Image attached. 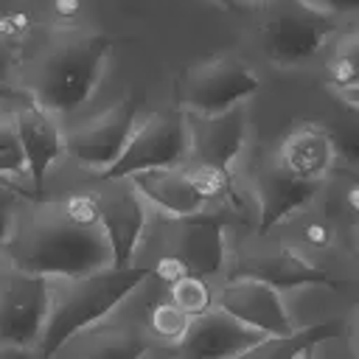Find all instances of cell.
<instances>
[{
  "label": "cell",
  "instance_id": "obj_1",
  "mask_svg": "<svg viewBox=\"0 0 359 359\" xmlns=\"http://www.w3.org/2000/svg\"><path fill=\"white\" fill-rule=\"evenodd\" d=\"M0 261L39 278H79L115 266L101 227V191L22 196Z\"/></svg>",
  "mask_w": 359,
  "mask_h": 359
},
{
  "label": "cell",
  "instance_id": "obj_2",
  "mask_svg": "<svg viewBox=\"0 0 359 359\" xmlns=\"http://www.w3.org/2000/svg\"><path fill=\"white\" fill-rule=\"evenodd\" d=\"M109 48V36L98 31H56L50 42L25 62L17 93L28 95L56 121H65L95 95Z\"/></svg>",
  "mask_w": 359,
  "mask_h": 359
},
{
  "label": "cell",
  "instance_id": "obj_3",
  "mask_svg": "<svg viewBox=\"0 0 359 359\" xmlns=\"http://www.w3.org/2000/svg\"><path fill=\"white\" fill-rule=\"evenodd\" d=\"M151 275L149 266H109L101 272L79 275V278H48V323L36 356H48L56 351L67 337L79 334L81 328L93 325L115 306H121L146 278Z\"/></svg>",
  "mask_w": 359,
  "mask_h": 359
},
{
  "label": "cell",
  "instance_id": "obj_4",
  "mask_svg": "<svg viewBox=\"0 0 359 359\" xmlns=\"http://www.w3.org/2000/svg\"><path fill=\"white\" fill-rule=\"evenodd\" d=\"M258 14L261 53L278 70H292L311 62L342 28V20L320 14L297 0H280Z\"/></svg>",
  "mask_w": 359,
  "mask_h": 359
},
{
  "label": "cell",
  "instance_id": "obj_5",
  "mask_svg": "<svg viewBox=\"0 0 359 359\" xmlns=\"http://www.w3.org/2000/svg\"><path fill=\"white\" fill-rule=\"evenodd\" d=\"M188 163V123L185 109L171 107L137 121L135 132L129 135L118 160L101 171L98 182H118L132 180L146 171L157 168H177Z\"/></svg>",
  "mask_w": 359,
  "mask_h": 359
},
{
  "label": "cell",
  "instance_id": "obj_6",
  "mask_svg": "<svg viewBox=\"0 0 359 359\" xmlns=\"http://www.w3.org/2000/svg\"><path fill=\"white\" fill-rule=\"evenodd\" d=\"M261 90L255 67L233 53H219L194 62L177 90V107L194 115H216L247 104Z\"/></svg>",
  "mask_w": 359,
  "mask_h": 359
},
{
  "label": "cell",
  "instance_id": "obj_7",
  "mask_svg": "<svg viewBox=\"0 0 359 359\" xmlns=\"http://www.w3.org/2000/svg\"><path fill=\"white\" fill-rule=\"evenodd\" d=\"M224 278H252L275 286L278 292L300 289V286H337V278L294 250L289 241L252 233L236 255H227Z\"/></svg>",
  "mask_w": 359,
  "mask_h": 359
},
{
  "label": "cell",
  "instance_id": "obj_8",
  "mask_svg": "<svg viewBox=\"0 0 359 359\" xmlns=\"http://www.w3.org/2000/svg\"><path fill=\"white\" fill-rule=\"evenodd\" d=\"M48 278L0 261V342L36 351L48 323Z\"/></svg>",
  "mask_w": 359,
  "mask_h": 359
},
{
  "label": "cell",
  "instance_id": "obj_9",
  "mask_svg": "<svg viewBox=\"0 0 359 359\" xmlns=\"http://www.w3.org/2000/svg\"><path fill=\"white\" fill-rule=\"evenodd\" d=\"M135 126H137V98L123 95L104 112L65 132V157H70L79 168L98 177L118 160Z\"/></svg>",
  "mask_w": 359,
  "mask_h": 359
},
{
  "label": "cell",
  "instance_id": "obj_10",
  "mask_svg": "<svg viewBox=\"0 0 359 359\" xmlns=\"http://www.w3.org/2000/svg\"><path fill=\"white\" fill-rule=\"evenodd\" d=\"M165 227V247L160 252L174 255L188 275H199L213 280L227 266V230L216 210L194 213V216H163Z\"/></svg>",
  "mask_w": 359,
  "mask_h": 359
},
{
  "label": "cell",
  "instance_id": "obj_11",
  "mask_svg": "<svg viewBox=\"0 0 359 359\" xmlns=\"http://www.w3.org/2000/svg\"><path fill=\"white\" fill-rule=\"evenodd\" d=\"M8 109L25 151L31 196H42L48 191V180L56 163L65 157V126L22 93H14V101L8 104Z\"/></svg>",
  "mask_w": 359,
  "mask_h": 359
},
{
  "label": "cell",
  "instance_id": "obj_12",
  "mask_svg": "<svg viewBox=\"0 0 359 359\" xmlns=\"http://www.w3.org/2000/svg\"><path fill=\"white\" fill-rule=\"evenodd\" d=\"M185 123H188V163L233 171V165L247 149V135H250L247 104H238L216 115L185 112Z\"/></svg>",
  "mask_w": 359,
  "mask_h": 359
},
{
  "label": "cell",
  "instance_id": "obj_13",
  "mask_svg": "<svg viewBox=\"0 0 359 359\" xmlns=\"http://www.w3.org/2000/svg\"><path fill=\"white\" fill-rule=\"evenodd\" d=\"M101 227L112 250L115 266L137 264V252L149 227V205L132 180L101 182Z\"/></svg>",
  "mask_w": 359,
  "mask_h": 359
},
{
  "label": "cell",
  "instance_id": "obj_14",
  "mask_svg": "<svg viewBox=\"0 0 359 359\" xmlns=\"http://www.w3.org/2000/svg\"><path fill=\"white\" fill-rule=\"evenodd\" d=\"M216 309L227 311L264 337L289 334L297 328L283 303V294L275 286L252 278H224L216 286Z\"/></svg>",
  "mask_w": 359,
  "mask_h": 359
},
{
  "label": "cell",
  "instance_id": "obj_15",
  "mask_svg": "<svg viewBox=\"0 0 359 359\" xmlns=\"http://www.w3.org/2000/svg\"><path fill=\"white\" fill-rule=\"evenodd\" d=\"M337 146L325 123L297 121L292 123L275 151V165L300 182L325 185L331 171L337 168Z\"/></svg>",
  "mask_w": 359,
  "mask_h": 359
},
{
  "label": "cell",
  "instance_id": "obj_16",
  "mask_svg": "<svg viewBox=\"0 0 359 359\" xmlns=\"http://www.w3.org/2000/svg\"><path fill=\"white\" fill-rule=\"evenodd\" d=\"M323 185L317 182H300L294 177H289L286 171H280L272 163H266L252 182V194H255V210H258V224L255 233L261 236H272V230H278L280 224L292 222L297 213L309 210L314 205V199L320 196Z\"/></svg>",
  "mask_w": 359,
  "mask_h": 359
},
{
  "label": "cell",
  "instance_id": "obj_17",
  "mask_svg": "<svg viewBox=\"0 0 359 359\" xmlns=\"http://www.w3.org/2000/svg\"><path fill=\"white\" fill-rule=\"evenodd\" d=\"M258 337L264 334L247 328L244 323L213 306L210 311L191 320L185 337L180 339V345H174V353L180 359H233Z\"/></svg>",
  "mask_w": 359,
  "mask_h": 359
},
{
  "label": "cell",
  "instance_id": "obj_18",
  "mask_svg": "<svg viewBox=\"0 0 359 359\" xmlns=\"http://www.w3.org/2000/svg\"><path fill=\"white\" fill-rule=\"evenodd\" d=\"M132 185L146 199V205L154 208L160 216L180 219V216H194V213L213 210L205 202V196L196 191V185L188 177L185 165L157 168V171L137 174V177H132Z\"/></svg>",
  "mask_w": 359,
  "mask_h": 359
},
{
  "label": "cell",
  "instance_id": "obj_19",
  "mask_svg": "<svg viewBox=\"0 0 359 359\" xmlns=\"http://www.w3.org/2000/svg\"><path fill=\"white\" fill-rule=\"evenodd\" d=\"M337 331H339L337 320H323V323H311V325L294 328L289 334L258 337L250 348H244L233 359H300V356L311 353L317 345L328 342Z\"/></svg>",
  "mask_w": 359,
  "mask_h": 359
},
{
  "label": "cell",
  "instance_id": "obj_20",
  "mask_svg": "<svg viewBox=\"0 0 359 359\" xmlns=\"http://www.w3.org/2000/svg\"><path fill=\"white\" fill-rule=\"evenodd\" d=\"M323 84L331 93L359 84V28H339L323 50Z\"/></svg>",
  "mask_w": 359,
  "mask_h": 359
},
{
  "label": "cell",
  "instance_id": "obj_21",
  "mask_svg": "<svg viewBox=\"0 0 359 359\" xmlns=\"http://www.w3.org/2000/svg\"><path fill=\"white\" fill-rule=\"evenodd\" d=\"M0 185H17L31 196L28 163L8 104H0Z\"/></svg>",
  "mask_w": 359,
  "mask_h": 359
},
{
  "label": "cell",
  "instance_id": "obj_22",
  "mask_svg": "<svg viewBox=\"0 0 359 359\" xmlns=\"http://www.w3.org/2000/svg\"><path fill=\"white\" fill-rule=\"evenodd\" d=\"M146 325H149V334L154 339V345H180V339L185 337L188 325H191V317L185 311H180L168 294H154L149 309H146Z\"/></svg>",
  "mask_w": 359,
  "mask_h": 359
},
{
  "label": "cell",
  "instance_id": "obj_23",
  "mask_svg": "<svg viewBox=\"0 0 359 359\" xmlns=\"http://www.w3.org/2000/svg\"><path fill=\"white\" fill-rule=\"evenodd\" d=\"M165 294L191 320L205 314V311H210L216 306V286H213V280L199 278V275H182L180 280L165 286Z\"/></svg>",
  "mask_w": 359,
  "mask_h": 359
},
{
  "label": "cell",
  "instance_id": "obj_24",
  "mask_svg": "<svg viewBox=\"0 0 359 359\" xmlns=\"http://www.w3.org/2000/svg\"><path fill=\"white\" fill-rule=\"evenodd\" d=\"M337 146V160L359 174V109L337 101V115L325 126Z\"/></svg>",
  "mask_w": 359,
  "mask_h": 359
},
{
  "label": "cell",
  "instance_id": "obj_25",
  "mask_svg": "<svg viewBox=\"0 0 359 359\" xmlns=\"http://www.w3.org/2000/svg\"><path fill=\"white\" fill-rule=\"evenodd\" d=\"M36 28L34 14L28 6L17 3L8 8H0V53H22V48L31 42Z\"/></svg>",
  "mask_w": 359,
  "mask_h": 359
},
{
  "label": "cell",
  "instance_id": "obj_26",
  "mask_svg": "<svg viewBox=\"0 0 359 359\" xmlns=\"http://www.w3.org/2000/svg\"><path fill=\"white\" fill-rule=\"evenodd\" d=\"M292 222H300L297 224V244L300 247H306V250H328L334 244V227L323 216L303 219V213H297ZM300 247H294V250H300Z\"/></svg>",
  "mask_w": 359,
  "mask_h": 359
},
{
  "label": "cell",
  "instance_id": "obj_27",
  "mask_svg": "<svg viewBox=\"0 0 359 359\" xmlns=\"http://www.w3.org/2000/svg\"><path fill=\"white\" fill-rule=\"evenodd\" d=\"M28 196L22 188L17 185H0V250L8 238V230H11V222H14V213H17V205L20 199Z\"/></svg>",
  "mask_w": 359,
  "mask_h": 359
},
{
  "label": "cell",
  "instance_id": "obj_28",
  "mask_svg": "<svg viewBox=\"0 0 359 359\" xmlns=\"http://www.w3.org/2000/svg\"><path fill=\"white\" fill-rule=\"evenodd\" d=\"M84 17V0H50V20L59 31L79 28V20Z\"/></svg>",
  "mask_w": 359,
  "mask_h": 359
},
{
  "label": "cell",
  "instance_id": "obj_29",
  "mask_svg": "<svg viewBox=\"0 0 359 359\" xmlns=\"http://www.w3.org/2000/svg\"><path fill=\"white\" fill-rule=\"evenodd\" d=\"M320 14H328V17H337V20H345V17H356L359 14V0H297Z\"/></svg>",
  "mask_w": 359,
  "mask_h": 359
},
{
  "label": "cell",
  "instance_id": "obj_30",
  "mask_svg": "<svg viewBox=\"0 0 359 359\" xmlns=\"http://www.w3.org/2000/svg\"><path fill=\"white\" fill-rule=\"evenodd\" d=\"M0 359H39V356H36V351H25V348L0 342Z\"/></svg>",
  "mask_w": 359,
  "mask_h": 359
},
{
  "label": "cell",
  "instance_id": "obj_31",
  "mask_svg": "<svg viewBox=\"0 0 359 359\" xmlns=\"http://www.w3.org/2000/svg\"><path fill=\"white\" fill-rule=\"evenodd\" d=\"M351 353L353 359H359V303L351 311Z\"/></svg>",
  "mask_w": 359,
  "mask_h": 359
},
{
  "label": "cell",
  "instance_id": "obj_32",
  "mask_svg": "<svg viewBox=\"0 0 359 359\" xmlns=\"http://www.w3.org/2000/svg\"><path fill=\"white\" fill-rule=\"evenodd\" d=\"M345 208L356 216V222H359V182H353L348 191H345Z\"/></svg>",
  "mask_w": 359,
  "mask_h": 359
},
{
  "label": "cell",
  "instance_id": "obj_33",
  "mask_svg": "<svg viewBox=\"0 0 359 359\" xmlns=\"http://www.w3.org/2000/svg\"><path fill=\"white\" fill-rule=\"evenodd\" d=\"M334 98L339 104H348V107H356L359 109V84L351 87V90H342V93H334Z\"/></svg>",
  "mask_w": 359,
  "mask_h": 359
},
{
  "label": "cell",
  "instance_id": "obj_34",
  "mask_svg": "<svg viewBox=\"0 0 359 359\" xmlns=\"http://www.w3.org/2000/svg\"><path fill=\"white\" fill-rule=\"evenodd\" d=\"M238 3H241V11H264L280 0H238Z\"/></svg>",
  "mask_w": 359,
  "mask_h": 359
},
{
  "label": "cell",
  "instance_id": "obj_35",
  "mask_svg": "<svg viewBox=\"0 0 359 359\" xmlns=\"http://www.w3.org/2000/svg\"><path fill=\"white\" fill-rule=\"evenodd\" d=\"M213 3H219V6L227 8V11H241V3H238V0H213Z\"/></svg>",
  "mask_w": 359,
  "mask_h": 359
},
{
  "label": "cell",
  "instance_id": "obj_36",
  "mask_svg": "<svg viewBox=\"0 0 359 359\" xmlns=\"http://www.w3.org/2000/svg\"><path fill=\"white\" fill-rule=\"evenodd\" d=\"M17 3H22V0H0V8H8V6H17Z\"/></svg>",
  "mask_w": 359,
  "mask_h": 359
},
{
  "label": "cell",
  "instance_id": "obj_37",
  "mask_svg": "<svg viewBox=\"0 0 359 359\" xmlns=\"http://www.w3.org/2000/svg\"><path fill=\"white\" fill-rule=\"evenodd\" d=\"M353 255H356V264H359V233H356V241H353Z\"/></svg>",
  "mask_w": 359,
  "mask_h": 359
},
{
  "label": "cell",
  "instance_id": "obj_38",
  "mask_svg": "<svg viewBox=\"0 0 359 359\" xmlns=\"http://www.w3.org/2000/svg\"><path fill=\"white\" fill-rule=\"evenodd\" d=\"M300 359H317V356H311V353H306V356H300Z\"/></svg>",
  "mask_w": 359,
  "mask_h": 359
}]
</instances>
